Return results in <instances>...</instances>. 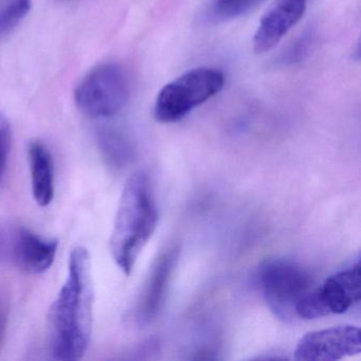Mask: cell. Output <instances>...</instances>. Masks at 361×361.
<instances>
[{
    "instance_id": "cell-8",
    "label": "cell",
    "mask_w": 361,
    "mask_h": 361,
    "mask_svg": "<svg viewBox=\"0 0 361 361\" xmlns=\"http://www.w3.org/2000/svg\"><path fill=\"white\" fill-rule=\"evenodd\" d=\"M361 352L360 329L352 325L310 331L298 342V361H335Z\"/></svg>"
},
{
    "instance_id": "cell-14",
    "label": "cell",
    "mask_w": 361,
    "mask_h": 361,
    "mask_svg": "<svg viewBox=\"0 0 361 361\" xmlns=\"http://www.w3.org/2000/svg\"><path fill=\"white\" fill-rule=\"evenodd\" d=\"M263 0H215L212 6L213 18L234 20L257 8Z\"/></svg>"
},
{
    "instance_id": "cell-16",
    "label": "cell",
    "mask_w": 361,
    "mask_h": 361,
    "mask_svg": "<svg viewBox=\"0 0 361 361\" xmlns=\"http://www.w3.org/2000/svg\"><path fill=\"white\" fill-rule=\"evenodd\" d=\"M11 145V126L7 118L0 116V185L5 180Z\"/></svg>"
},
{
    "instance_id": "cell-6",
    "label": "cell",
    "mask_w": 361,
    "mask_h": 361,
    "mask_svg": "<svg viewBox=\"0 0 361 361\" xmlns=\"http://www.w3.org/2000/svg\"><path fill=\"white\" fill-rule=\"evenodd\" d=\"M259 284L271 312L287 322L297 318L295 306L310 290V278L297 264L274 259L262 267Z\"/></svg>"
},
{
    "instance_id": "cell-11",
    "label": "cell",
    "mask_w": 361,
    "mask_h": 361,
    "mask_svg": "<svg viewBox=\"0 0 361 361\" xmlns=\"http://www.w3.org/2000/svg\"><path fill=\"white\" fill-rule=\"evenodd\" d=\"M31 188L33 198L39 207H48L54 197V160L47 147L33 141L28 147Z\"/></svg>"
},
{
    "instance_id": "cell-15",
    "label": "cell",
    "mask_w": 361,
    "mask_h": 361,
    "mask_svg": "<svg viewBox=\"0 0 361 361\" xmlns=\"http://www.w3.org/2000/svg\"><path fill=\"white\" fill-rule=\"evenodd\" d=\"M316 41V33L314 30H306L287 47L281 54L280 62L284 65H295L302 62L312 51Z\"/></svg>"
},
{
    "instance_id": "cell-2",
    "label": "cell",
    "mask_w": 361,
    "mask_h": 361,
    "mask_svg": "<svg viewBox=\"0 0 361 361\" xmlns=\"http://www.w3.org/2000/svg\"><path fill=\"white\" fill-rule=\"evenodd\" d=\"M157 223L151 181L143 171H137L124 185L109 242L114 261L126 276L132 274Z\"/></svg>"
},
{
    "instance_id": "cell-7",
    "label": "cell",
    "mask_w": 361,
    "mask_h": 361,
    "mask_svg": "<svg viewBox=\"0 0 361 361\" xmlns=\"http://www.w3.org/2000/svg\"><path fill=\"white\" fill-rule=\"evenodd\" d=\"M59 242L20 225L0 228V262L29 274H42L54 265Z\"/></svg>"
},
{
    "instance_id": "cell-17",
    "label": "cell",
    "mask_w": 361,
    "mask_h": 361,
    "mask_svg": "<svg viewBox=\"0 0 361 361\" xmlns=\"http://www.w3.org/2000/svg\"><path fill=\"white\" fill-rule=\"evenodd\" d=\"M10 299L7 291L0 289V350L5 343L9 323Z\"/></svg>"
},
{
    "instance_id": "cell-10",
    "label": "cell",
    "mask_w": 361,
    "mask_h": 361,
    "mask_svg": "<svg viewBox=\"0 0 361 361\" xmlns=\"http://www.w3.org/2000/svg\"><path fill=\"white\" fill-rule=\"evenodd\" d=\"M175 261L176 252L171 250L164 253L156 262L137 302L135 318L139 324L151 322L161 310Z\"/></svg>"
},
{
    "instance_id": "cell-3",
    "label": "cell",
    "mask_w": 361,
    "mask_h": 361,
    "mask_svg": "<svg viewBox=\"0 0 361 361\" xmlns=\"http://www.w3.org/2000/svg\"><path fill=\"white\" fill-rule=\"evenodd\" d=\"M225 75L216 68L198 67L166 84L156 98L154 117L160 123H175L221 92Z\"/></svg>"
},
{
    "instance_id": "cell-5",
    "label": "cell",
    "mask_w": 361,
    "mask_h": 361,
    "mask_svg": "<svg viewBox=\"0 0 361 361\" xmlns=\"http://www.w3.org/2000/svg\"><path fill=\"white\" fill-rule=\"evenodd\" d=\"M361 298L360 264L327 278L318 288L310 289L295 306V314L304 320L344 314Z\"/></svg>"
},
{
    "instance_id": "cell-4",
    "label": "cell",
    "mask_w": 361,
    "mask_h": 361,
    "mask_svg": "<svg viewBox=\"0 0 361 361\" xmlns=\"http://www.w3.org/2000/svg\"><path fill=\"white\" fill-rule=\"evenodd\" d=\"M130 97V86L123 69L106 63L92 69L78 85V107L92 118H111L123 109Z\"/></svg>"
},
{
    "instance_id": "cell-1",
    "label": "cell",
    "mask_w": 361,
    "mask_h": 361,
    "mask_svg": "<svg viewBox=\"0 0 361 361\" xmlns=\"http://www.w3.org/2000/svg\"><path fill=\"white\" fill-rule=\"evenodd\" d=\"M94 298L90 252L75 247L69 255L66 280L48 312V348L54 360H80L87 352Z\"/></svg>"
},
{
    "instance_id": "cell-13",
    "label": "cell",
    "mask_w": 361,
    "mask_h": 361,
    "mask_svg": "<svg viewBox=\"0 0 361 361\" xmlns=\"http://www.w3.org/2000/svg\"><path fill=\"white\" fill-rule=\"evenodd\" d=\"M31 9V0H9L0 7V37L16 28Z\"/></svg>"
},
{
    "instance_id": "cell-12",
    "label": "cell",
    "mask_w": 361,
    "mask_h": 361,
    "mask_svg": "<svg viewBox=\"0 0 361 361\" xmlns=\"http://www.w3.org/2000/svg\"><path fill=\"white\" fill-rule=\"evenodd\" d=\"M97 145L105 164L114 170H122L134 160V147L115 128H100L97 132Z\"/></svg>"
},
{
    "instance_id": "cell-9",
    "label": "cell",
    "mask_w": 361,
    "mask_h": 361,
    "mask_svg": "<svg viewBox=\"0 0 361 361\" xmlns=\"http://www.w3.org/2000/svg\"><path fill=\"white\" fill-rule=\"evenodd\" d=\"M308 0H276L264 14L253 37L255 54L274 49L303 18Z\"/></svg>"
}]
</instances>
